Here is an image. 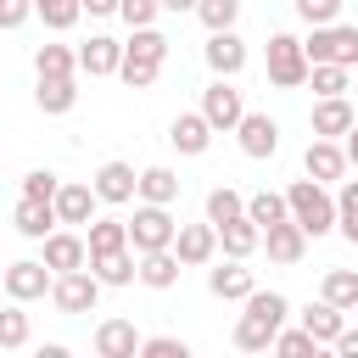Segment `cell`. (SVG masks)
Listing matches in <instances>:
<instances>
[{
  "label": "cell",
  "instance_id": "6da1fadb",
  "mask_svg": "<svg viewBox=\"0 0 358 358\" xmlns=\"http://www.w3.org/2000/svg\"><path fill=\"white\" fill-rule=\"evenodd\" d=\"M285 313H291V302H285L280 291H252V296H246V313H241V324H235V347H241V352H268V341H274V330L285 324Z\"/></svg>",
  "mask_w": 358,
  "mask_h": 358
},
{
  "label": "cell",
  "instance_id": "7a4b0ae2",
  "mask_svg": "<svg viewBox=\"0 0 358 358\" xmlns=\"http://www.w3.org/2000/svg\"><path fill=\"white\" fill-rule=\"evenodd\" d=\"M285 213L302 224L308 241H319V235L336 229V196H330L319 179H291V185H285Z\"/></svg>",
  "mask_w": 358,
  "mask_h": 358
},
{
  "label": "cell",
  "instance_id": "3957f363",
  "mask_svg": "<svg viewBox=\"0 0 358 358\" xmlns=\"http://www.w3.org/2000/svg\"><path fill=\"white\" fill-rule=\"evenodd\" d=\"M162 62H168V34H157V28H134V39L123 45L117 78H123L129 90H151L157 73H162Z\"/></svg>",
  "mask_w": 358,
  "mask_h": 358
},
{
  "label": "cell",
  "instance_id": "277c9868",
  "mask_svg": "<svg viewBox=\"0 0 358 358\" xmlns=\"http://www.w3.org/2000/svg\"><path fill=\"white\" fill-rule=\"evenodd\" d=\"M308 62H336V67H358V28L352 22H319L313 39H302Z\"/></svg>",
  "mask_w": 358,
  "mask_h": 358
},
{
  "label": "cell",
  "instance_id": "5b68a950",
  "mask_svg": "<svg viewBox=\"0 0 358 358\" xmlns=\"http://www.w3.org/2000/svg\"><path fill=\"white\" fill-rule=\"evenodd\" d=\"M173 213L168 207H157V201H140L134 207V218H129V252H162V246H173Z\"/></svg>",
  "mask_w": 358,
  "mask_h": 358
},
{
  "label": "cell",
  "instance_id": "8992f818",
  "mask_svg": "<svg viewBox=\"0 0 358 358\" xmlns=\"http://www.w3.org/2000/svg\"><path fill=\"white\" fill-rule=\"evenodd\" d=\"M50 302H56V313H95V302H101V280L90 274V263L56 274V280H50Z\"/></svg>",
  "mask_w": 358,
  "mask_h": 358
},
{
  "label": "cell",
  "instance_id": "52a82bcc",
  "mask_svg": "<svg viewBox=\"0 0 358 358\" xmlns=\"http://www.w3.org/2000/svg\"><path fill=\"white\" fill-rule=\"evenodd\" d=\"M268 84H280V90L308 84V56H302V39L296 34H274L268 39Z\"/></svg>",
  "mask_w": 358,
  "mask_h": 358
},
{
  "label": "cell",
  "instance_id": "ba28073f",
  "mask_svg": "<svg viewBox=\"0 0 358 358\" xmlns=\"http://www.w3.org/2000/svg\"><path fill=\"white\" fill-rule=\"evenodd\" d=\"M50 280H56V274H50L39 257H22V263H11V268L0 274V291H6L11 302H22V308H28V302L50 296Z\"/></svg>",
  "mask_w": 358,
  "mask_h": 358
},
{
  "label": "cell",
  "instance_id": "9c48e42d",
  "mask_svg": "<svg viewBox=\"0 0 358 358\" xmlns=\"http://www.w3.org/2000/svg\"><path fill=\"white\" fill-rule=\"evenodd\" d=\"M241 112H246V101H241V90H235L229 78H213V84L201 90V117L213 123V134H218V129L229 134V129L241 123Z\"/></svg>",
  "mask_w": 358,
  "mask_h": 358
},
{
  "label": "cell",
  "instance_id": "30bf717a",
  "mask_svg": "<svg viewBox=\"0 0 358 358\" xmlns=\"http://www.w3.org/2000/svg\"><path fill=\"white\" fill-rule=\"evenodd\" d=\"M235 134H241V151H246L252 162H263V157H274V151H280V123H274L268 112H241Z\"/></svg>",
  "mask_w": 358,
  "mask_h": 358
},
{
  "label": "cell",
  "instance_id": "8fae6325",
  "mask_svg": "<svg viewBox=\"0 0 358 358\" xmlns=\"http://www.w3.org/2000/svg\"><path fill=\"white\" fill-rule=\"evenodd\" d=\"M39 246H45L39 263H45L50 274H67V268H84V263H90V246H84V235H73V229H50Z\"/></svg>",
  "mask_w": 358,
  "mask_h": 358
},
{
  "label": "cell",
  "instance_id": "7c38bea8",
  "mask_svg": "<svg viewBox=\"0 0 358 358\" xmlns=\"http://www.w3.org/2000/svg\"><path fill=\"white\" fill-rule=\"evenodd\" d=\"M201 56H207V67H213L218 78H235V73L246 67V39H241L235 28H218V34H207Z\"/></svg>",
  "mask_w": 358,
  "mask_h": 358
},
{
  "label": "cell",
  "instance_id": "4fadbf2b",
  "mask_svg": "<svg viewBox=\"0 0 358 358\" xmlns=\"http://www.w3.org/2000/svg\"><path fill=\"white\" fill-rule=\"evenodd\" d=\"M213 252H218V229H213V224H179V229H173V257H179L185 268L213 263Z\"/></svg>",
  "mask_w": 358,
  "mask_h": 358
},
{
  "label": "cell",
  "instance_id": "5bb4252c",
  "mask_svg": "<svg viewBox=\"0 0 358 358\" xmlns=\"http://www.w3.org/2000/svg\"><path fill=\"white\" fill-rule=\"evenodd\" d=\"M302 168H308V179H319V185L341 179V173H347V151H341V140L313 134V140H308V151H302Z\"/></svg>",
  "mask_w": 358,
  "mask_h": 358
},
{
  "label": "cell",
  "instance_id": "9a60e30c",
  "mask_svg": "<svg viewBox=\"0 0 358 358\" xmlns=\"http://www.w3.org/2000/svg\"><path fill=\"white\" fill-rule=\"evenodd\" d=\"M134 179H140V173H134L129 162H101L90 185H95V201H106V207H129V201H134Z\"/></svg>",
  "mask_w": 358,
  "mask_h": 358
},
{
  "label": "cell",
  "instance_id": "2e32d148",
  "mask_svg": "<svg viewBox=\"0 0 358 358\" xmlns=\"http://www.w3.org/2000/svg\"><path fill=\"white\" fill-rule=\"evenodd\" d=\"M50 207H56V224H90V218H95V185L67 179V185H56Z\"/></svg>",
  "mask_w": 358,
  "mask_h": 358
},
{
  "label": "cell",
  "instance_id": "e0dca14e",
  "mask_svg": "<svg viewBox=\"0 0 358 358\" xmlns=\"http://www.w3.org/2000/svg\"><path fill=\"white\" fill-rule=\"evenodd\" d=\"M207 291H213L218 302H246V296L257 291V280H252L246 257H229L224 268H213V274H207Z\"/></svg>",
  "mask_w": 358,
  "mask_h": 358
},
{
  "label": "cell",
  "instance_id": "ac0fdd59",
  "mask_svg": "<svg viewBox=\"0 0 358 358\" xmlns=\"http://www.w3.org/2000/svg\"><path fill=\"white\" fill-rule=\"evenodd\" d=\"M117 62H123V45L112 34H90V45H78V73H90V78H112Z\"/></svg>",
  "mask_w": 358,
  "mask_h": 358
},
{
  "label": "cell",
  "instance_id": "d6986e66",
  "mask_svg": "<svg viewBox=\"0 0 358 358\" xmlns=\"http://www.w3.org/2000/svg\"><path fill=\"white\" fill-rule=\"evenodd\" d=\"M352 101L347 95H319V106H313V117H308V129L313 134H324V140H341L347 129H352Z\"/></svg>",
  "mask_w": 358,
  "mask_h": 358
},
{
  "label": "cell",
  "instance_id": "ffe728a7",
  "mask_svg": "<svg viewBox=\"0 0 358 358\" xmlns=\"http://www.w3.org/2000/svg\"><path fill=\"white\" fill-rule=\"evenodd\" d=\"M179 257H173V246H162V252H134V280L140 285H151V291H168L173 280H179Z\"/></svg>",
  "mask_w": 358,
  "mask_h": 358
},
{
  "label": "cell",
  "instance_id": "44dd1931",
  "mask_svg": "<svg viewBox=\"0 0 358 358\" xmlns=\"http://www.w3.org/2000/svg\"><path fill=\"white\" fill-rule=\"evenodd\" d=\"M168 140H173V151H179V157H201V151L213 145V123H207L201 112H179V117H173V129H168Z\"/></svg>",
  "mask_w": 358,
  "mask_h": 358
},
{
  "label": "cell",
  "instance_id": "7402d4cb",
  "mask_svg": "<svg viewBox=\"0 0 358 358\" xmlns=\"http://www.w3.org/2000/svg\"><path fill=\"white\" fill-rule=\"evenodd\" d=\"M263 246H268V257H274V263H302L308 235H302V224H296V218H280V224H268V229H263Z\"/></svg>",
  "mask_w": 358,
  "mask_h": 358
},
{
  "label": "cell",
  "instance_id": "603a6c76",
  "mask_svg": "<svg viewBox=\"0 0 358 358\" xmlns=\"http://www.w3.org/2000/svg\"><path fill=\"white\" fill-rule=\"evenodd\" d=\"M95 352L101 358H134L140 352V330L129 319H106V324H95Z\"/></svg>",
  "mask_w": 358,
  "mask_h": 358
},
{
  "label": "cell",
  "instance_id": "cb8c5ba5",
  "mask_svg": "<svg viewBox=\"0 0 358 358\" xmlns=\"http://www.w3.org/2000/svg\"><path fill=\"white\" fill-rule=\"evenodd\" d=\"M34 106H39L45 117H62V112L78 106V84H73V78H39V84H34Z\"/></svg>",
  "mask_w": 358,
  "mask_h": 358
},
{
  "label": "cell",
  "instance_id": "d4e9b609",
  "mask_svg": "<svg viewBox=\"0 0 358 358\" xmlns=\"http://www.w3.org/2000/svg\"><path fill=\"white\" fill-rule=\"evenodd\" d=\"M11 224H17V235H28V241H45V235L56 229V207H50V201H34V196H22V201H17V213H11Z\"/></svg>",
  "mask_w": 358,
  "mask_h": 358
},
{
  "label": "cell",
  "instance_id": "484cf974",
  "mask_svg": "<svg viewBox=\"0 0 358 358\" xmlns=\"http://www.w3.org/2000/svg\"><path fill=\"white\" fill-rule=\"evenodd\" d=\"M134 196H140V201H157V207H173V201H179V173H173V168H145V173L134 179Z\"/></svg>",
  "mask_w": 358,
  "mask_h": 358
},
{
  "label": "cell",
  "instance_id": "4316f807",
  "mask_svg": "<svg viewBox=\"0 0 358 358\" xmlns=\"http://www.w3.org/2000/svg\"><path fill=\"white\" fill-rule=\"evenodd\" d=\"M218 246L229 252V257H252L257 246H263V229L241 213V218H229V224H218Z\"/></svg>",
  "mask_w": 358,
  "mask_h": 358
},
{
  "label": "cell",
  "instance_id": "83f0119b",
  "mask_svg": "<svg viewBox=\"0 0 358 358\" xmlns=\"http://www.w3.org/2000/svg\"><path fill=\"white\" fill-rule=\"evenodd\" d=\"M302 330H308L319 347H330V341L341 336V308H336V302H324V296H319V302H308V308H302Z\"/></svg>",
  "mask_w": 358,
  "mask_h": 358
},
{
  "label": "cell",
  "instance_id": "f1b7e54d",
  "mask_svg": "<svg viewBox=\"0 0 358 358\" xmlns=\"http://www.w3.org/2000/svg\"><path fill=\"white\" fill-rule=\"evenodd\" d=\"M73 73H78V50H67V45L34 50V78H73Z\"/></svg>",
  "mask_w": 358,
  "mask_h": 358
},
{
  "label": "cell",
  "instance_id": "f546056e",
  "mask_svg": "<svg viewBox=\"0 0 358 358\" xmlns=\"http://www.w3.org/2000/svg\"><path fill=\"white\" fill-rule=\"evenodd\" d=\"M84 246H90V257H101V252H123V246H129V224H123V218H90Z\"/></svg>",
  "mask_w": 358,
  "mask_h": 358
},
{
  "label": "cell",
  "instance_id": "4dcf8cb0",
  "mask_svg": "<svg viewBox=\"0 0 358 358\" xmlns=\"http://www.w3.org/2000/svg\"><path fill=\"white\" fill-rule=\"evenodd\" d=\"M90 274L101 285H134V252L129 246L123 252H101V257H90Z\"/></svg>",
  "mask_w": 358,
  "mask_h": 358
},
{
  "label": "cell",
  "instance_id": "1f68e13d",
  "mask_svg": "<svg viewBox=\"0 0 358 358\" xmlns=\"http://www.w3.org/2000/svg\"><path fill=\"white\" fill-rule=\"evenodd\" d=\"M319 296H324V302H336L341 313H347V308H358V268H330V274H324V285H319Z\"/></svg>",
  "mask_w": 358,
  "mask_h": 358
},
{
  "label": "cell",
  "instance_id": "d6a6232c",
  "mask_svg": "<svg viewBox=\"0 0 358 358\" xmlns=\"http://www.w3.org/2000/svg\"><path fill=\"white\" fill-rule=\"evenodd\" d=\"M246 218H252L257 229H268V224L291 218V213H285V190H257V196H246Z\"/></svg>",
  "mask_w": 358,
  "mask_h": 358
},
{
  "label": "cell",
  "instance_id": "836d02e7",
  "mask_svg": "<svg viewBox=\"0 0 358 358\" xmlns=\"http://www.w3.org/2000/svg\"><path fill=\"white\" fill-rule=\"evenodd\" d=\"M352 67H336V62H308V84H313V95H347V78Z\"/></svg>",
  "mask_w": 358,
  "mask_h": 358
},
{
  "label": "cell",
  "instance_id": "e575fe53",
  "mask_svg": "<svg viewBox=\"0 0 358 358\" xmlns=\"http://www.w3.org/2000/svg\"><path fill=\"white\" fill-rule=\"evenodd\" d=\"M241 213H246V196H241V190H229V185L207 190V224H213V229L229 224V218H241Z\"/></svg>",
  "mask_w": 358,
  "mask_h": 358
},
{
  "label": "cell",
  "instance_id": "d590c367",
  "mask_svg": "<svg viewBox=\"0 0 358 358\" xmlns=\"http://www.w3.org/2000/svg\"><path fill=\"white\" fill-rule=\"evenodd\" d=\"M336 229L358 246V179H341V190H336Z\"/></svg>",
  "mask_w": 358,
  "mask_h": 358
},
{
  "label": "cell",
  "instance_id": "8d00e7d4",
  "mask_svg": "<svg viewBox=\"0 0 358 358\" xmlns=\"http://www.w3.org/2000/svg\"><path fill=\"white\" fill-rule=\"evenodd\" d=\"M34 17L62 34V28H73V22L84 17V6H78V0H34Z\"/></svg>",
  "mask_w": 358,
  "mask_h": 358
},
{
  "label": "cell",
  "instance_id": "74e56055",
  "mask_svg": "<svg viewBox=\"0 0 358 358\" xmlns=\"http://www.w3.org/2000/svg\"><path fill=\"white\" fill-rule=\"evenodd\" d=\"M196 17L207 22V34H218V28H235V17H241V0H196Z\"/></svg>",
  "mask_w": 358,
  "mask_h": 358
},
{
  "label": "cell",
  "instance_id": "f35d334b",
  "mask_svg": "<svg viewBox=\"0 0 358 358\" xmlns=\"http://www.w3.org/2000/svg\"><path fill=\"white\" fill-rule=\"evenodd\" d=\"M268 347H274L280 358H308V352H319V341H313L308 330H285V324L274 330V341H268Z\"/></svg>",
  "mask_w": 358,
  "mask_h": 358
},
{
  "label": "cell",
  "instance_id": "ab89813d",
  "mask_svg": "<svg viewBox=\"0 0 358 358\" xmlns=\"http://www.w3.org/2000/svg\"><path fill=\"white\" fill-rule=\"evenodd\" d=\"M0 347H28V313H22V302L0 308Z\"/></svg>",
  "mask_w": 358,
  "mask_h": 358
},
{
  "label": "cell",
  "instance_id": "60d3db41",
  "mask_svg": "<svg viewBox=\"0 0 358 358\" xmlns=\"http://www.w3.org/2000/svg\"><path fill=\"white\" fill-rule=\"evenodd\" d=\"M140 352L145 358H190V341H179V336H140Z\"/></svg>",
  "mask_w": 358,
  "mask_h": 358
},
{
  "label": "cell",
  "instance_id": "b9f144b4",
  "mask_svg": "<svg viewBox=\"0 0 358 358\" xmlns=\"http://www.w3.org/2000/svg\"><path fill=\"white\" fill-rule=\"evenodd\" d=\"M157 11H162L157 0H117V17H123L129 28H151V22H157Z\"/></svg>",
  "mask_w": 358,
  "mask_h": 358
},
{
  "label": "cell",
  "instance_id": "7bdbcfd3",
  "mask_svg": "<svg viewBox=\"0 0 358 358\" xmlns=\"http://www.w3.org/2000/svg\"><path fill=\"white\" fill-rule=\"evenodd\" d=\"M291 6H296V17H302V22H313V28L341 17V0H291Z\"/></svg>",
  "mask_w": 358,
  "mask_h": 358
},
{
  "label": "cell",
  "instance_id": "ee69618b",
  "mask_svg": "<svg viewBox=\"0 0 358 358\" xmlns=\"http://www.w3.org/2000/svg\"><path fill=\"white\" fill-rule=\"evenodd\" d=\"M56 185H62V179H56L50 168H34V173H22V196H34V201H50V196H56Z\"/></svg>",
  "mask_w": 358,
  "mask_h": 358
},
{
  "label": "cell",
  "instance_id": "f6af8a7d",
  "mask_svg": "<svg viewBox=\"0 0 358 358\" xmlns=\"http://www.w3.org/2000/svg\"><path fill=\"white\" fill-rule=\"evenodd\" d=\"M34 17V0H0V28H22Z\"/></svg>",
  "mask_w": 358,
  "mask_h": 358
},
{
  "label": "cell",
  "instance_id": "bcb514c9",
  "mask_svg": "<svg viewBox=\"0 0 358 358\" xmlns=\"http://www.w3.org/2000/svg\"><path fill=\"white\" fill-rule=\"evenodd\" d=\"M330 347H336L341 358H358V330H347V324H341V336H336Z\"/></svg>",
  "mask_w": 358,
  "mask_h": 358
},
{
  "label": "cell",
  "instance_id": "7dc6e473",
  "mask_svg": "<svg viewBox=\"0 0 358 358\" xmlns=\"http://www.w3.org/2000/svg\"><path fill=\"white\" fill-rule=\"evenodd\" d=\"M341 140H347V145H341V151H347V168H358V117H352V129H347Z\"/></svg>",
  "mask_w": 358,
  "mask_h": 358
},
{
  "label": "cell",
  "instance_id": "c3c4849f",
  "mask_svg": "<svg viewBox=\"0 0 358 358\" xmlns=\"http://www.w3.org/2000/svg\"><path fill=\"white\" fill-rule=\"evenodd\" d=\"M78 6H84L90 17H112V11H117V0H78Z\"/></svg>",
  "mask_w": 358,
  "mask_h": 358
},
{
  "label": "cell",
  "instance_id": "681fc988",
  "mask_svg": "<svg viewBox=\"0 0 358 358\" xmlns=\"http://www.w3.org/2000/svg\"><path fill=\"white\" fill-rule=\"evenodd\" d=\"M162 11H196V0H157Z\"/></svg>",
  "mask_w": 358,
  "mask_h": 358
}]
</instances>
